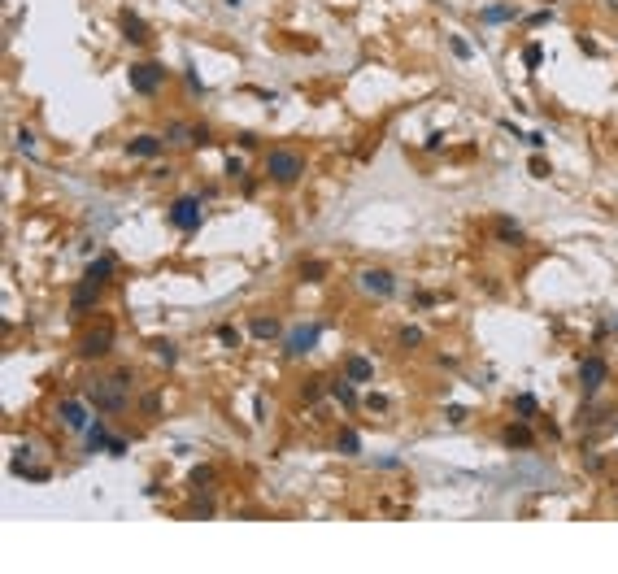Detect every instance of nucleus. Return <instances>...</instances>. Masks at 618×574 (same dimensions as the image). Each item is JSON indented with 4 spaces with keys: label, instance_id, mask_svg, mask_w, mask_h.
I'll return each instance as SVG.
<instances>
[{
    "label": "nucleus",
    "instance_id": "nucleus-1",
    "mask_svg": "<svg viewBox=\"0 0 618 574\" xmlns=\"http://www.w3.org/2000/svg\"><path fill=\"white\" fill-rule=\"evenodd\" d=\"M83 400L96 409V414H122L126 409V387L113 383V374L109 379H92V383H83Z\"/></svg>",
    "mask_w": 618,
    "mask_h": 574
},
{
    "label": "nucleus",
    "instance_id": "nucleus-2",
    "mask_svg": "<svg viewBox=\"0 0 618 574\" xmlns=\"http://www.w3.org/2000/svg\"><path fill=\"white\" fill-rule=\"evenodd\" d=\"M266 174H270L279 187H292V183L305 174V157L292 153V149H270V153H266Z\"/></svg>",
    "mask_w": 618,
    "mask_h": 574
},
{
    "label": "nucleus",
    "instance_id": "nucleus-3",
    "mask_svg": "<svg viewBox=\"0 0 618 574\" xmlns=\"http://www.w3.org/2000/svg\"><path fill=\"white\" fill-rule=\"evenodd\" d=\"M166 218H170V226L174 231H183V235H192V231H201V196H178V201L166 209Z\"/></svg>",
    "mask_w": 618,
    "mask_h": 574
},
{
    "label": "nucleus",
    "instance_id": "nucleus-4",
    "mask_svg": "<svg viewBox=\"0 0 618 574\" xmlns=\"http://www.w3.org/2000/svg\"><path fill=\"white\" fill-rule=\"evenodd\" d=\"M126 78H131V92L153 96L161 83H166V65H157V61H135L131 70H126Z\"/></svg>",
    "mask_w": 618,
    "mask_h": 574
},
{
    "label": "nucleus",
    "instance_id": "nucleus-5",
    "mask_svg": "<svg viewBox=\"0 0 618 574\" xmlns=\"http://www.w3.org/2000/svg\"><path fill=\"white\" fill-rule=\"evenodd\" d=\"M606 383H610V362H606V357H596V353H588L579 362V387L588 391V396H596Z\"/></svg>",
    "mask_w": 618,
    "mask_h": 574
},
{
    "label": "nucleus",
    "instance_id": "nucleus-6",
    "mask_svg": "<svg viewBox=\"0 0 618 574\" xmlns=\"http://www.w3.org/2000/svg\"><path fill=\"white\" fill-rule=\"evenodd\" d=\"M318 339H322V326H318V322L292 326L287 339H283V353H287V357H305V353H314V348H318Z\"/></svg>",
    "mask_w": 618,
    "mask_h": 574
},
{
    "label": "nucleus",
    "instance_id": "nucleus-7",
    "mask_svg": "<svg viewBox=\"0 0 618 574\" xmlns=\"http://www.w3.org/2000/svg\"><path fill=\"white\" fill-rule=\"evenodd\" d=\"M109 353H113V326L109 322H101L96 331H87L78 339V357L83 362H96V357H109Z\"/></svg>",
    "mask_w": 618,
    "mask_h": 574
},
{
    "label": "nucleus",
    "instance_id": "nucleus-8",
    "mask_svg": "<svg viewBox=\"0 0 618 574\" xmlns=\"http://www.w3.org/2000/svg\"><path fill=\"white\" fill-rule=\"evenodd\" d=\"M357 287L370 292V296H392V292H396V274L383 270V266H370V270L357 274Z\"/></svg>",
    "mask_w": 618,
    "mask_h": 574
},
{
    "label": "nucleus",
    "instance_id": "nucleus-9",
    "mask_svg": "<svg viewBox=\"0 0 618 574\" xmlns=\"http://www.w3.org/2000/svg\"><path fill=\"white\" fill-rule=\"evenodd\" d=\"M492 235H496V244H506V248H523V244H527L523 226H518L514 218H496L492 222Z\"/></svg>",
    "mask_w": 618,
    "mask_h": 574
},
{
    "label": "nucleus",
    "instance_id": "nucleus-10",
    "mask_svg": "<svg viewBox=\"0 0 618 574\" xmlns=\"http://www.w3.org/2000/svg\"><path fill=\"white\" fill-rule=\"evenodd\" d=\"M101 287H105V283H92V278H83V283L74 287V296H70V309H74V314H87V309L101 301Z\"/></svg>",
    "mask_w": 618,
    "mask_h": 574
},
{
    "label": "nucleus",
    "instance_id": "nucleus-11",
    "mask_svg": "<svg viewBox=\"0 0 618 574\" xmlns=\"http://www.w3.org/2000/svg\"><path fill=\"white\" fill-rule=\"evenodd\" d=\"M61 422H66L70 431H87V426H92L87 405H83V400H61Z\"/></svg>",
    "mask_w": 618,
    "mask_h": 574
},
{
    "label": "nucleus",
    "instance_id": "nucleus-12",
    "mask_svg": "<svg viewBox=\"0 0 618 574\" xmlns=\"http://www.w3.org/2000/svg\"><path fill=\"white\" fill-rule=\"evenodd\" d=\"M161 135H135V140H126V153L131 157H144V161H153V157H161Z\"/></svg>",
    "mask_w": 618,
    "mask_h": 574
},
{
    "label": "nucleus",
    "instance_id": "nucleus-13",
    "mask_svg": "<svg viewBox=\"0 0 618 574\" xmlns=\"http://www.w3.org/2000/svg\"><path fill=\"white\" fill-rule=\"evenodd\" d=\"M122 35L126 40H131V44H149L153 35H149V26H144V18H140V13H131V9H122Z\"/></svg>",
    "mask_w": 618,
    "mask_h": 574
},
{
    "label": "nucleus",
    "instance_id": "nucleus-14",
    "mask_svg": "<svg viewBox=\"0 0 618 574\" xmlns=\"http://www.w3.org/2000/svg\"><path fill=\"white\" fill-rule=\"evenodd\" d=\"M344 379H349V383H370V379H375V366H370L366 357L353 353L349 362H344Z\"/></svg>",
    "mask_w": 618,
    "mask_h": 574
},
{
    "label": "nucleus",
    "instance_id": "nucleus-15",
    "mask_svg": "<svg viewBox=\"0 0 618 574\" xmlns=\"http://www.w3.org/2000/svg\"><path fill=\"white\" fill-rule=\"evenodd\" d=\"M501 439H506V444H510V448H531V444H535V435H531V426H527L523 418H518V426H506V435H501Z\"/></svg>",
    "mask_w": 618,
    "mask_h": 574
},
{
    "label": "nucleus",
    "instance_id": "nucleus-16",
    "mask_svg": "<svg viewBox=\"0 0 618 574\" xmlns=\"http://www.w3.org/2000/svg\"><path fill=\"white\" fill-rule=\"evenodd\" d=\"M113 270H118V261H113V257H96V261H87V274L83 278H92V283H109Z\"/></svg>",
    "mask_w": 618,
    "mask_h": 574
},
{
    "label": "nucleus",
    "instance_id": "nucleus-17",
    "mask_svg": "<svg viewBox=\"0 0 618 574\" xmlns=\"http://www.w3.org/2000/svg\"><path fill=\"white\" fill-rule=\"evenodd\" d=\"M105 448H109V426H105V418H96L87 426V453H105Z\"/></svg>",
    "mask_w": 618,
    "mask_h": 574
},
{
    "label": "nucleus",
    "instance_id": "nucleus-18",
    "mask_svg": "<svg viewBox=\"0 0 618 574\" xmlns=\"http://www.w3.org/2000/svg\"><path fill=\"white\" fill-rule=\"evenodd\" d=\"M249 335L253 339H274V335H279V318H262V314H257L249 322Z\"/></svg>",
    "mask_w": 618,
    "mask_h": 574
},
{
    "label": "nucleus",
    "instance_id": "nucleus-19",
    "mask_svg": "<svg viewBox=\"0 0 618 574\" xmlns=\"http://www.w3.org/2000/svg\"><path fill=\"white\" fill-rule=\"evenodd\" d=\"M335 453H344V457H357V453H362V435H357L353 426H344V431L335 435Z\"/></svg>",
    "mask_w": 618,
    "mask_h": 574
},
{
    "label": "nucleus",
    "instance_id": "nucleus-20",
    "mask_svg": "<svg viewBox=\"0 0 618 574\" xmlns=\"http://www.w3.org/2000/svg\"><path fill=\"white\" fill-rule=\"evenodd\" d=\"M331 396L344 405V409H357V383H349V379H335L331 383Z\"/></svg>",
    "mask_w": 618,
    "mask_h": 574
},
{
    "label": "nucleus",
    "instance_id": "nucleus-21",
    "mask_svg": "<svg viewBox=\"0 0 618 574\" xmlns=\"http://www.w3.org/2000/svg\"><path fill=\"white\" fill-rule=\"evenodd\" d=\"M514 414L523 418V422H531L535 414H540V405H535V396H531V391H518V396H514Z\"/></svg>",
    "mask_w": 618,
    "mask_h": 574
},
{
    "label": "nucleus",
    "instance_id": "nucleus-22",
    "mask_svg": "<svg viewBox=\"0 0 618 574\" xmlns=\"http://www.w3.org/2000/svg\"><path fill=\"white\" fill-rule=\"evenodd\" d=\"M301 278L305 283H322V278H327V261H318V257L301 261Z\"/></svg>",
    "mask_w": 618,
    "mask_h": 574
},
{
    "label": "nucleus",
    "instance_id": "nucleus-23",
    "mask_svg": "<svg viewBox=\"0 0 618 574\" xmlns=\"http://www.w3.org/2000/svg\"><path fill=\"white\" fill-rule=\"evenodd\" d=\"M514 18H518L514 5H492V9H483V22H514Z\"/></svg>",
    "mask_w": 618,
    "mask_h": 574
},
{
    "label": "nucleus",
    "instance_id": "nucleus-24",
    "mask_svg": "<svg viewBox=\"0 0 618 574\" xmlns=\"http://www.w3.org/2000/svg\"><path fill=\"white\" fill-rule=\"evenodd\" d=\"M153 357H157V362H166V366H174L178 362V348H174L170 339H153Z\"/></svg>",
    "mask_w": 618,
    "mask_h": 574
},
{
    "label": "nucleus",
    "instance_id": "nucleus-25",
    "mask_svg": "<svg viewBox=\"0 0 618 574\" xmlns=\"http://www.w3.org/2000/svg\"><path fill=\"white\" fill-rule=\"evenodd\" d=\"M197 491H209V483H214V466H197L192 470V479H187Z\"/></svg>",
    "mask_w": 618,
    "mask_h": 574
},
{
    "label": "nucleus",
    "instance_id": "nucleus-26",
    "mask_svg": "<svg viewBox=\"0 0 618 574\" xmlns=\"http://www.w3.org/2000/svg\"><path fill=\"white\" fill-rule=\"evenodd\" d=\"M166 140H170V144H192V126H187V122H170V126H166Z\"/></svg>",
    "mask_w": 618,
    "mask_h": 574
},
{
    "label": "nucleus",
    "instance_id": "nucleus-27",
    "mask_svg": "<svg viewBox=\"0 0 618 574\" xmlns=\"http://www.w3.org/2000/svg\"><path fill=\"white\" fill-rule=\"evenodd\" d=\"M140 414L144 418H157L161 414V396H157V391H144V396H140Z\"/></svg>",
    "mask_w": 618,
    "mask_h": 574
},
{
    "label": "nucleus",
    "instance_id": "nucleus-28",
    "mask_svg": "<svg viewBox=\"0 0 618 574\" xmlns=\"http://www.w3.org/2000/svg\"><path fill=\"white\" fill-rule=\"evenodd\" d=\"M396 344H401V348H418V344H422V331H418V326H401Z\"/></svg>",
    "mask_w": 618,
    "mask_h": 574
},
{
    "label": "nucleus",
    "instance_id": "nucleus-29",
    "mask_svg": "<svg viewBox=\"0 0 618 574\" xmlns=\"http://www.w3.org/2000/svg\"><path fill=\"white\" fill-rule=\"evenodd\" d=\"M540 61H544V48H540V44H527V48H523V65H527V70H535Z\"/></svg>",
    "mask_w": 618,
    "mask_h": 574
},
{
    "label": "nucleus",
    "instance_id": "nucleus-30",
    "mask_svg": "<svg viewBox=\"0 0 618 574\" xmlns=\"http://www.w3.org/2000/svg\"><path fill=\"white\" fill-rule=\"evenodd\" d=\"M218 339L226 344V348H235V344H240V331H235L231 322H222V326H218Z\"/></svg>",
    "mask_w": 618,
    "mask_h": 574
},
{
    "label": "nucleus",
    "instance_id": "nucleus-31",
    "mask_svg": "<svg viewBox=\"0 0 618 574\" xmlns=\"http://www.w3.org/2000/svg\"><path fill=\"white\" fill-rule=\"evenodd\" d=\"M183 83H187V92H192V96H205V83L197 78V70H192V65L183 70Z\"/></svg>",
    "mask_w": 618,
    "mask_h": 574
},
{
    "label": "nucleus",
    "instance_id": "nucleus-32",
    "mask_svg": "<svg viewBox=\"0 0 618 574\" xmlns=\"http://www.w3.org/2000/svg\"><path fill=\"white\" fill-rule=\"evenodd\" d=\"M449 48H453V57H462V61L470 57V44H466L462 35H449Z\"/></svg>",
    "mask_w": 618,
    "mask_h": 574
},
{
    "label": "nucleus",
    "instance_id": "nucleus-33",
    "mask_svg": "<svg viewBox=\"0 0 618 574\" xmlns=\"http://www.w3.org/2000/svg\"><path fill=\"white\" fill-rule=\"evenodd\" d=\"M366 409H370V414H383V409H387V396H379V391H370V396H366Z\"/></svg>",
    "mask_w": 618,
    "mask_h": 574
},
{
    "label": "nucleus",
    "instance_id": "nucleus-34",
    "mask_svg": "<svg viewBox=\"0 0 618 574\" xmlns=\"http://www.w3.org/2000/svg\"><path fill=\"white\" fill-rule=\"evenodd\" d=\"M444 418H449L453 426H462V422H466L470 414H466V409H462V405H449V409H444Z\"/></svg>",
    "mask_w": 618,
    "mask_h": 574
},
{
    "label": "nucleus",
    "instance_id": "nucleus-35",
    "mask_svg": "<svg viewBox=\"0 0 618 574\" xmlns=\"http://www.w3.org/2000/svg\"><path fill=\"white\" fill-rule=\"evenodd\" d=\"M109 457H126V439H118V435H109V448H105Z\"/></svg>",
    "mask_w": 618,
    "mask_h": 574
},
{
    "label": "nucleus",
    "instance_id": "nucleus-36",
    "mask_svg": "<svg viewBox=\"0 0 618 574\" xmlns=\"http://www.w3.org/2000/svg\"><path fill=\"white\" fill-rule=\"evenodd\" d=\"M113 383H122L126 391H131V383H135V374H131V370H126V366H122V370H113Z\"/></svg>",
    "mask_w": 618,
    "mask_h": 574
},
{
    "label": "nucleus",
    "instance_id": "nucleus-37",
    "mask_svg": "<svg viewBox=\"0 0 618 574\" xmlns=\"http://www.w3.org/2000/svg\"><path fill=\"white\" fill-rule=\"evenodd\" d=\"M18 149L22 153H35V135H31V130H18Z\"/></svg>",
    "mask_w": 618,
    "mask_h": 574
},
{
    "label": "nucleus",
    "instance_id": "nucleus-38",
    "mask_svg": "<svg viewBox=\"0 0 618 574\" xmlns=\"http://www.w3.org/2000/svg\"><path fill=\"white\" fill-rule=\"evenodd\" d=\"M544 22H553V9H540V13H531V18H527V26H544Z\"/></svg>",
    "mask_w": 618,
    "mask_h": 574
},
{
    "label": "nucleus",
    "instance_id": "nucleus-39",
    "mask_svg": "<svg viewBox=\"0 0 618 574\" xmlns=\"http://www.w3.org/2000/svg\"><path fill=\"white\" fill-rule=\"evenodd\" d=\"M531 174H535V178H549V161L535 157V161H531Z\"/></svg>",
    "mask_w": 618,
    "mask_h": 574
},
{
    "label": "nucleus",
    "instance_id": "nucleus-40",
    "mask_svg": "<svg viewBox=\"0 0 618 574\" xmlns=\"http://www.w3.org/2000/svg\"><path fill=\"white\" fill-rule=\"evenodd\" d=\"M318 396H322V379H314V383L305 387V400H318Z\"/></svg>",
    "mask_w": 618,
    "mask_h": 574
},
{
    "label": "nucleus",
    "instance_id": "nucleus-41",
    "mask_svg": "<svg viewBox=\"0 0 618 574\" xmlns=\"http://www.w3.org/2000/svg\"><path fill=\"white\" fill-rule=\"evenodd\" d=\"M226 174L240 178V174H244V161H240V157H231V161H226Z\"/></svg>",
    "mask_w": 618,
    "mask_h": 574
},
{
    "label": "nucleus",
    "instance_id": "nucleus-42",
    "mask_svg": "<svg viewBox=\"0 0 618 574\" xmlns=\"http://www.w3.org/2000/svg\"><path fill=\"white\" fill-rule=\"evenodd\" d=\"M192 514H197V518H214V505H209V500H201V505H197V509H192Z\"/></svg>",
    "mask_w": 618,
    "mask_h": 574
},
{
    "label": "nucleus",
    "instance_id": "nucleus-43",
    "mask_svg": "<svg viewBox=\"0 0 618 574\" xmlns=\"http://www.w3.org/2000/svg\"><path fill=\"white\" fill-rule=\"evenodd\" d=\"M226 5H231V9H240V5H244V0H226Z\"/></svg>",
    "mask_w": 618,
    "mask_h": 574
},
{
    "label": "nucleus",
    "instance_id": "nucleus-44",
    "mask_svg": "<svg viewBox=\"0 0 618 574\" xmlns=\"http://www.w3.org/2000/svg\"><path fill=\"white\" fill-rule=\"evenodd\" d=\"M606 5H610V9H618V0H606Z\"/></svg>",
    "mask_w": 618,
    "mask_h": 574
}]
</instances>
